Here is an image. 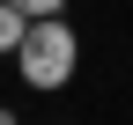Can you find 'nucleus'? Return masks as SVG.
Returning a JSON list of instances; mask_svg holds the SVG:
<instances>
[{
  "mask_svg": "<svg viewBox=\"0 0 133 125\" xmlns=\"http://www.w3.org/2000/svg\"><path fill=\"white\" fill-rule=\"evenodd\" d=\"M22 37H30V15L0 0V52H22Z\"/></svg>",
  "mask_w": 133,
  "mask_h": 125,
  "instance_id": "f03ea898",
  "label": "nucleus"
},
{
  "mask_svg": "<svg viewBox=\"0 0 133 125\" xmlns=\"http://www.w3.org/2000/svg\"><path fill=\"white\" fill-rule=\"evenodd\" d=\"M8 7H22V15H30V22H44V15H59V7H66V0H8Z\"/></svg>",
  "mask_w": 133,
  "mask_h": 125,
  "instance_id": "7ed1b4c3",
  "label": "nucleus"
},
{
  "mask_svg": "<svg viewBox=\"0 0 133 125\" xmlns=\"http://www.w3.org/2000/svg\"><path fill=\"white\" fill-rule=\"evenodd\" d=\"M74 59H81V44H74V29H66V15H44V22H30L15 66H22L30 88H44V96H52V88L74 81Z\"/></svg>",
  "mask_w": 133,
  "mask_h": 125,
  "instance_id": "f257e3e1",
  "label": "nucleus"
},
{
  "mask_svg": "<svg viewBox=\"0 0 133 125\" xmlns=\"http://www.w3.org/2000/svg\"><path fill=\"white\" fill-rule=\"evenodd\" d=\"M0 125H15V118H8V111H0Z\"/></svg>",
  "mask_w": 133,
  "mask_h": 125,
  "instance_id": "20e7f679",
  "label": "nucleus"
}]
</instances>
